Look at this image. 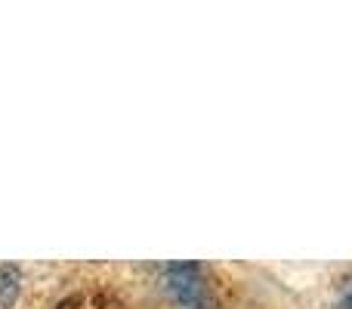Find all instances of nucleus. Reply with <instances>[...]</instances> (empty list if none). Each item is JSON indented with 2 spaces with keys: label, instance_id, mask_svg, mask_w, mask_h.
Listing matches in <instances>:
<instances>
[{
  "label": "nucleus",
  "instance_id": "f257e3e1",
  "mask_svg": "<svg viewBox=\"0 0 352 309\" xmlns=\"http://www.w3.org/2000/svg\"><path fill=\"white\" fill-rule=\"evenodd\" d=\"M164 294L173 300L179 309H210V291H207L204 273L198 263L179 260L164 269Z\"/></svg>",
  "mask_w": 352,
  "mask_h": 309
},
{
  "label": "nucleus",
  "instance_id": "f03ea898",
  "mask_svg": "<svg viewBox=\"0 0 352 309\" xmlns=\"http://www.w3.org/2000/svg\"><path fill=\"white\" fill-rule=\"evenodd\" d=\"M22 297V269L16 263H0V309H12Z\"/></svg>",
  "mask_w": 352,
  "mask_h": 309
},
{
  "label": "nucleus",
  "instance_id": "7ed1b4c3",
  "mask_svg": "<svg viewBox=\"0 0 352 309\" xmlns=\"http://www.w3.org/2000/svg\"><path fill=\"white\" fill-rule=\"evenodd\" d=\"M80 303H84V297H80V294H68V297L59 300L53 309H80Z\"/></svg>",
  "mask_w": 352,
  "mask_h": 309
},
{
  "label": "nucleus",
  "instance_id": "20e7f679",
  "mask_svg": "<svg viewBox=\"0 0 352 309\" xmlns=\"http://www.w3.org/2000/svg\"><path fill=\"white\" fill-rule=\"evenodd\" d=\"M340 309H352V279L340 285Z\"/></svg>",
  "mask_w": 352,
  "mask_h": 309
}]
</instances>
